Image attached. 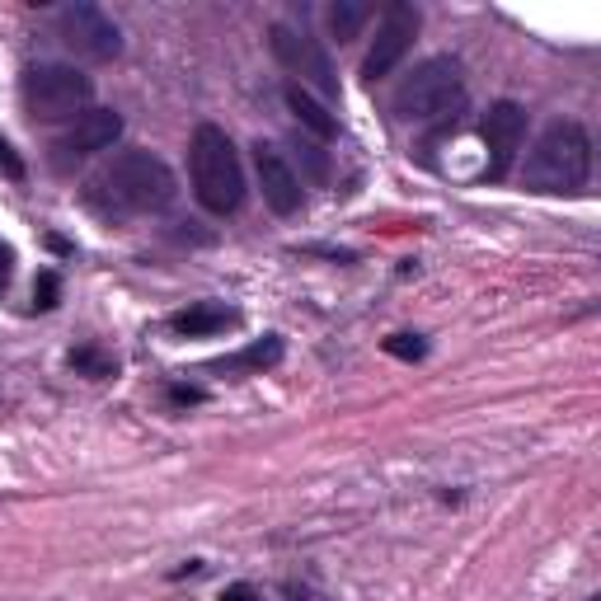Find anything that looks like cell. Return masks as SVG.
<instances>
[{
    "mask_svg": "<svg viewBox=\"0 0 601 601\" xmlns=\"http://www.w3.org/2000/svg\"><path fill=\"white\" fill-rule=\"evenodd\" d=\"M179 198L174 170L151 151H123L113 155V165L94 174L85 184V202L108 221H123V216L141 212H165Z\"/></svg>",
    "mask_w": 601,
    "mask_h": 601,
    "instance_id": "obj_1",
    "label": "cell"
},
{
    "mask_svg": "<svg viewBox=\"0 0 601 601\" xmlns=\"http://www.w3.org/2000/svg\"><path fill=\"white\" fill-rule=\"evenodd\" d=\"M522 179L531 193H583L592 179V137L583 132V123L559 118L545 127L526 155Z\"/></svg>",
    "mask_w": 601,
    "mask_h": 601,
    "instance_id": "obj_2",
    "label": "cell"
},
{
    "mask_svg": "<svg viewBox=\"0 0 601 601\" xmlns=\"http://www.w3.org/2000/svg\"><path fill=\"white\" fill-rule=\"evenodd\" d=\"M188 174H193V193L212 216H231L245 202V170L235 141L216 123H202L188 141Z\"/></svg>",
    "mask_w": 601,
    "mask_h": 601,
    "instance_id": "obj_3",
    "label": "cell"
},
{
    "mask_svg": "<svg viewBox=\"0 0 601 601\" xmlns=\"http://www.w3.org/2000/svg\"><path fill=\"white\" fill-rule=\"evenodd\" d=\"M465 104V80L456 57H428L395 85V118L400 123H432V118H456Z\"/></svg>",
    "mask_w": 601,
    "mask_h": 601,
    "instance_id": "obj_4",
    "label": "cell"
},
{
    "mask_svg": "<svg viewBox=\"0 0 601 601\" xmlns=\"http://www.w3.org/2000/svg\"><path fill=\"white\" fill-rule=\"evenodd\" d=\"M19 94H24V108L43 123H57V118H80L94 99V80L76 66L62 62H38L24 71L19 80Z\"/></svg>",
    "mask_w": 601,
    "mask_h": 601,
    "instance_id": "obj_5",
    "label": "cell"
},
{
    "mask_svg": "<svg viewBox=\"0 0 601 601\" xmlns=\"http://www.w3.org/2000/svg\"><path fill=\"white\" fill-rule=\"evenodd\" d=\"M268 47H273L282 71L292 76V85L315 90L324 99H339V71H334L320 38H310L306 29H292V24H273L268 29Z\"/></svg>",
    "mask_w": 601,
    "mask_h": 601,
    "instance_id": "obj_6",
    "label": "cell"
},
{
    "mask_svg": "<svg viewBox=\"0 0 601 601\" xmlns=\"http://www.w3.org/2000/svg\"><path fill=\"white\" fill-rule=\"evenodd\" d=\"M57 38H62L76 57H85V62H113V57L123 52V29H118L99 5H85V0L66 5L62 15H57Z\"/></svg>",
    "mask_w": 601,
    "mask_h": 601,
    "instance_id": "obj_7",
    "label": "cell"
},
{
    "mask_svg": "<svg viewBox=\"0 0 601 601\" xmlns=\"http://www.w3.org/2000/svg\"><path fill=\"white\" fill-rule=\"evenodd\" d=\"M418 5H409V0H390L386 10H381V24H376V38H371L367 57H362V76L376 85V80H386L395 66L404 62V52L414 47L418 38Z\"/></svg>",
    "mask_w": 601,
    "mask_h": 601,
    "instance_id": "obj_8",
    "label": "cell"
},
{
    "mask_svg": "<svg viewBox=\"0 0 601 601\" xmlns=\"http://www.w3.org/2000/svg\"><path fill=\"white\" fill-rule=\"evenodd\" d=\"M479 137H484V151H489L484 174L489 179H508L512 160H517V151H522V141H526V108L512 104V99L489 104L484 123H479Z\"/></svg>",
    "mask_w": 601,
    "mask_h": 601,
    "instance_id": "obj_9",
    "label": "cell"
},
{
    "mask_svg": "<svg viewBox=\"0 0 601 601\" xmlns=\"http://www.w3.org/2000/svg\"><path fill=\"white\" fill-rule=\"evenodd\" d=\"M118 137H123V118H118L113 108H85L76 123L52 141V160H57V165H71V160L108 151Z\"/></svg>",
    "mask_w": 601,
    "mask_h": 601,
    "instance_id": "obj_10",
    "label": "cell"
},
{
    "mask_svg": "<svg viewBox=\"0 0 601 601\" xmlns=\"http://www.w3.org/2000/svg\"><path fill=\"white\" fill-rule=\"evenodd\" d=\"M254 174H259V188H263V202L273 207L278 216H296L301 212V174L292 170V160L278 151V146H254Z\"/></svg>",
    "mask_w": 601,
    "mask_h": 601,
    "instance_id": "obj_11",
    "label": "cell"
},
{
    "mask_svg": "<svg viewBox=\"0 0 601 601\" xmlns=\"http://www.w3.org/2000/svg\"><path fill=\"white\" fill-rule=\"evenodd\" d=\"M282 99H287V108H292V118L301 123V132H306V137L329 141L334 132H339V123H334L329 104H324V99H315L310 90H301V85H287V90H282Z\"/></svg>",
    "mask_w": 601,
    "mask_h": 601,
    "instance_id": "obj_12",
    "label": "cell"
},
{
    "mask_svg": "<svg viewBox=\"0 0 601 601\" xmlns=\"http://www.w3.org/2000/svg\"><path fill=\"white\" fill-rule=\"evenodd\" d=\"M240 320L231 306H216V301H198V306H188L174 315V334H184V339H207V334H221V329H231Z\"/></svg>",
    "mask_w": 601,
    "mask_h": 601,
    "instance_id": "obj_13",
    "label": "cell"
},
{
    "mask_svg": "<svg viewBox=\"0 0 601 601\" xmlns=\"http://www.w3.org/2000/svg\"><path fill=\"white\" fill-rule=\"evenodd\" d=\"M282 339L278 334H263L259 343H249L245 353H235V357H226V362H216L212 371H268V367H278L282 362Z\"/></svg>",
    "mask_w": 601,
    "mask_h": 601,
    "instance_id": "obj_14",
    "label": "cell"
},
{
    "mask_svg": "<svg viewBox=\"0 0 601 601\" xmlns=\"http://www.w3.org/2000/svg\"><path fill=\"white\" fill-rule=\"evenodd\" d=\"M324 19H329V33H334L339 43H353L357 33H362V24L371 19V5L367 0H334Z\"/></svg>",
    "mask_w": 601,
    "mask_h": 601,
    "instance_id": "obj_15",
    "label": "cell"
},
{
    "mask_svg": "<svg viewBox=\"0 0 601 601\" xmlns=\"http://www.w3.org/2000/svg\"><path fill=\"white\" fill-rule=\"evenodd\" d=\"M71 367L85 371V376H94V381H104V376L118 371V357L104 353V348H76V353H71Z\"/></svg>",
    "mask_w": 601,
    "mask_h": 601,
    "instance_id": "obj_16",
    "label": "cell"
},
{
    "mask_svg": "<svg viewBox=\"0 0 601 601\" xmlns=\"http://www.w3.org/2000/svg\"><path fill=\"white\" fill-rule=\"evenodd\" d=\"M296 151H301V165H306L310 179L324 184V179H329V160H324V151L315 146V137H296Z\"/></svg>",
    "mask_w": 601,
    "mask_h": 601,
    "instance_id": "obj_17",
    "label": "cell"
},
{
    "mask_svg": "<svg viewBox=\"0 0 601 601\" xmlns=\"http://www.w3.org/2000/svg\"><path fill=\"white\" fill-rule=\"evenodd\" d=\"M386 353L400 357V362H418V357L428 353V343L418 339V334H390V339H386Z\"/></svg>",
    "mask_w": 601,
    "mask_h": 601,
    "instance_id": "obj_18",
    "label": "cell"
},
{
    "mask_svg": "<svg viewBox=\"0 0 601 601\" xmlns=\"http://www.w3.org/2000/svg\"><path fill=\"white\" fill-rule=\"evenodd\" d=\"M57 296H62V278L47 268V273H38V282H33V306L38 310H52L57 306Z\"/></svg>",
    "mask_w": 601,
    "mask_h": 601,
    "instance_id": "obj_19",
    "label": "cell"
},
{
    "mask_svg": "<svg viewBox=\"0 0 601 601\" xmlns=\"http://www.w3.org/2000/svg\"><path fill=\"white\" fill-rule=\"evenodd\" d=\"M0 174H5V179H15V184L24 179V160H19V151L5 137H0Z\"/></svg>",
    "mask_w": 601,
    "mask_h": 601,
    "instance_id": "obj_20",
    "label": "cell"
},
{
    "mask_svg": "<svg viewBox=\"0 0 601 601\" xmlns=\"http://www.w3.org/2000/svg\"><path fill=\"white\" fill-rule=\"evenodd\" d=\"M10 278H15V254H10V245H0V296H5Z\"/></svg>",
    "mask_w": 601,
    "mask_h": 601,
    "instance_id": "obj_21",
    "label": "cell"
},
{
    "mask_svg": "<svg viewBox=\"0 0 601 601\" xmlns=\"http://www.w3.org/2000/svg\"><path fill=\"white\" fill-rule=\"evenodd\" d=\"M221 601H263V597H259V592H254L249 583H231L226 592H221Z\"/></svg>",
    "mask_w": 601,
    "mask_h": 601,
    "instance_id": "obj_22",
    "label": "cell"
},
{
    "mask_svg": "<svg viewBox=\"0 0 601 601\" xmlns=\"http://www.w3.org/2000/svg\"><path fill=\"white\" fill-rule=\"evenodd\" d=\"M170 400L174 404H202V390L198 386H170Z\"/></svg>",
    "mask_w": 601,
    "mask_h": 601,
    "instance_id": "obj_23",
    "label": "cell"
}]
</instances>
